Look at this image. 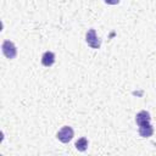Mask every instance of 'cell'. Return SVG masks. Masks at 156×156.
<instances>
[{"label": "cell", "mask_w": 156, "mask_h": 156, "mask_svg": "<svg viewBox=\"0 0 156 156\" xmlns=\"http://www.w3.org/2000/svg\"><path fill=\"white\" fill-rule=\"evenodd\" d=\"M1 49H2V54H4V56H5L6 58L12 60V58H15L16 55H17V48H16V45H15L12 41H10V40H4L2 45H1Z\"/></svg>", "instance_id": "cell-1"}, {"label": "cell", "mask_w": 156, "mask_h": 156, "mask_svg": "<svg viewBox=\"0 0 156 156\" xmlns=\"http://www.w3.org/2000/svg\"><path fill=\"white\" fill-rule=\"evenodd\" d=\"M85 41L91 49H99L101 46V40L98 38L95 29H89L85 34Z\"/></svg>", "instance_id": "cell-2"}, {"label": "cell", "mask_w": 156, "mask_h": 156, "mask_svg": "<svg viewBox=\"0 0 156 156\" xmlns=\"http://www.w3.org/2000/svg\"><path fill=\"white\" fill-rule=\"evenodd\" d=\"M73 135H74V130H73L71 127L65 126V127H62V128L58 130V133H57L56 136H57V139H58L61 143H68V141L72 140Z\"/></svg>", "instance_id": "cell-3"}, {"label": "cell", "mask_w": 156, "mask_h": 156, "mask_svg": "<svg viewBox=\"0 0 156 156\" xmlns=\"http://www.w3.org/2000/svg\"><path fill=\"white\" fill-rule=\"evenodd\" d=\"M150 121H151L150 113H149L147 111H145V110H143V111L138 112V113H136V116H135V122H136V124H138V126H143V124L150 123Z\"/></svg>", "instance_id": "cell-4"}, {"label": "cell", "mask_w": 156, "mask_h": 156, "mask_svg": "<svg viewBox=\"0 0 156 156\" xmlns=\"http://www.w3.org/2000/svg\"><path fill=\"white\" fill-rule=\"evenodd\" d=\"M41 63L45 67H51L55 63V54L52 51H45L41 56Z\"/></svg>", "instance_id": "cell-5"}, {"label": "cell", "mask_w": 156, "mask_h": 156, "mask_svg": "<svg viewBox=\"0 0 156 156\" xmlns=\"http://www.w3.org/2000/svg\"><path fill=\"white\" fill-rule=\"evenodd\" d=\"M154 134V128L150 123H146V124H143V126H139V135L143 136V138H149Z\"/></svg>", "instance_id": "cell-6"}, {"label": "cell", "mask_w": 156, "mask_h": 156, "mask_svg": "<svg viewBox=\"0 0 156 156\" xmlns=\"http://www.w3.org/2000/svg\"><path fill=\"white\" fill-rule=\"evenodd\" d=\"M74 146H76V149H77L78 151L84 152V151L88 149V139H87V138H80V139H78V140L76 141Z\"/></svg>", "instance_id": "cell-7"}, {"label": "cell", "mask_w": 156, "mask_h": 156, "mask_svg": "<svg viewBox=\"0 0 156 156\" xmlns=\"http://www.w3.org/2000/svg\"><path fill=\"white\" fill-rule=\"evenodd\" d=\"M107 5H117L119 2V0H104Z\"/></svg>", "instance_id": "cell-8"}]
</instances>
